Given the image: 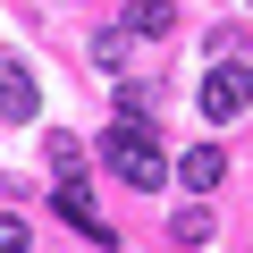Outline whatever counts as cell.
<instances>
[{
  "mask_svg": "<svg viewBox=\"0 0 253 253\" xmlns=\"http://www.w3.org/2000/svg\"><path fill=\"white\" fill-rule=\"evenodd\" d=\"M101 161H110L118 186H161V177H169V161H161V144H152V126H144V118L110 126V135H101Z\"/></svg>",
  "mask_w": 253,
  "mask_h": 253,
  "instance_id": "obj_1",
  "label": "cell"
},
{
  "mask_svg": "<svg viewBox=\"0 0 253 253\" xmlns=\"http://www.w3.org/2000/svg\"><path fill=\"white\" fill-rule=\"evenodd\" d=\"M245 101H253V68H245V59H219V68L203 76V118H236Z\"/></svg>",
  "mask_w": 253,
  "mask_h": 253,
  "instance_id": "obj_2",
  "label": "cell"
},
{
  "mask_svg": "<svg viewBox=\"0 0 253 253\" xmlns=\"http://www.w3.org/2000/svg\"><path fill=\"white\" fill-rule=\"evenodd\" d=\"M51 211H59L68 228H84L93 245H118V236H110V219L93 211V194H84V177H59V186H51Z\"/></svg>",
  "mask_w": 253,
  "mask_h": 253,
  "instance_id": "obj_3",
  "label": "cell"
},
{
  "mask_svg": "<svg viewBox=\"0 0 253 253\" xmlns=\"http://www.w3.org/2000/svg\"><path fill=\"white\" fill-rule=\"evenodd\" d=\"M42 110V93H34V76L17 68V59H0V126H9V118H34Z\"/></svg>",
  "mask_w": 253,
  "mask_h": 253,
  "instance_id": "obj_4",
  "label": "cell"
},
{
  "mask_svg": "<svg viewBox=\"0 0 253 253\" xmlns=\"http://www.w3.org/2000/svg\"><path fill=\"white\" fill-rule=\"evenodd\" d=\"M219 177H228V152H219V144H194V152L177 161V186H194V194H211Z\"/></svg>",
  "mask_w": 253,
  "mask_h": 253,
  "instance_id": "obj_5",
  "label": "cell"
},
{
  "mask_svg": "<svg viewBox=\"0 0 253 253\" xmlns=\"http://www.w3.org/2000/svg\"><path fill=\"white\" fill-rule=\"evenodd\" d=\"M169 26H177V9H169V0H126V26H118V34H144V42H161Z\"/></svg>",
  "mask_w": 253,
  "mask_h": 253,
  "instance_id": "obj_6",
  "label": "cell"
},
{
  "mask_svg": "<svg viewBox=\"0 0 253 253\" xmlns=\"http://www.w3.org/2000/svg\"><path fill=\"white\" fill-rule=\"evenodd\" d=\"M211 228H219V219H211V203H186V211L169 219V245H211Z\"/></svg>",
  "mask_w": 253,
  "mask_h": 253,
  "instance_id": "obj_7",
  "label": "cell"
},
{
  "mask_svg": "<svg viewBox=\"0 0 253 253\" xmlns=\"http://www.w3.org/2000/svg\"><path fill=\"white\" fill-rule=\"evenodd\" d=\"M51 169H59V177H84V144H76V135H51Z\"/></svg>",
  "mask_w": 253,
  "mask_h": 253,
  "instance_id": "obj_8",
  "label": "cell"
},
{
  "mask_svg": "<svg viewBox=\"0 0 253 253\" xmlns=\"http://www.w3.org/2000/svg\"><path fill=\"white\" fill-rule=\"evenodd\" d=\"M0 253H26V219L17 211H0Z\"/></svg>",
  "mask_w": 253,
  "mask_h": 253,
  "instance_id": "obj_9",
  "label": "cell"
}]
</instances>
